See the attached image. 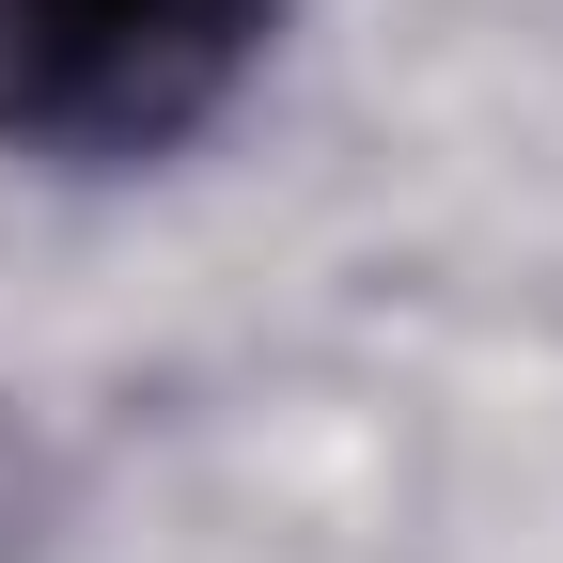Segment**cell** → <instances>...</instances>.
I'll return each mask as SVG.
<instances>
[{"instance_id": "6da1fadb", "label": "cell", "mask_w": 563, "mask_h": 563, "mask_svg": "<svg viewBox=\"0 0 563 563\" xmlns=\"http://www.w3.org/2000/svg\"><path fill=\"white\" fill-rule=\"evenodd\" d=\"M266 63V0H0V141L32 157H173Z\"/></svg>"}]
</instances>
